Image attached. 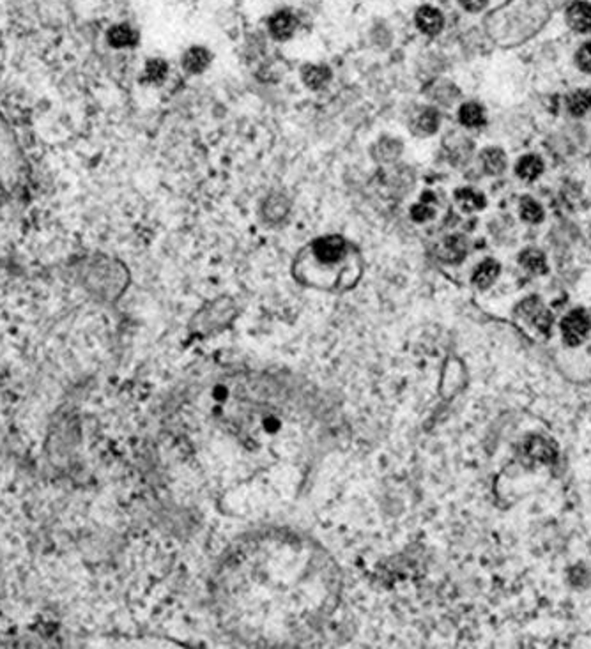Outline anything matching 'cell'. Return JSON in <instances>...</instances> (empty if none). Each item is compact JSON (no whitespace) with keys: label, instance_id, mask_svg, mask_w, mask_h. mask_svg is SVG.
Segmentation results:
<instances>
[{"label":"cell","instance_id":"cell-1","mask_svg":"<svg viewBox=\"0 0 591 649\" xmlns=\"http://www.w3.org/2000/svg\"><path fill=\"white\" fill-rule=\"evenodd\" d=\"M317 411L296 386L262 373H217L184 393L183 453L229 492L291 483L315 448Z\"/></svg>","mask_w":591,"mask_h":649},{"label":"cell","instance_id":"cell-2","mask_svg":"<svg viewBox=\"0 0 591 649\" xmlns=\"http://www.w3.org/2000/svg\"><path fill=\"white\" fill-rule=\"evenodd\" d=\"M225 623L255 643H287L310 633L337 595L322 552L291 536L239 547L218 582Z\"/></svg>","mask_w":591,"mask_h":649},{"label":"cell","instance_id":"cell-3","mask_svg":"<svg viewBox=\"0 0 591 649\" xmlns=\"http://www.w3.org/2000/svg\"><path fill=\"white\" fill-rule=\"evenodd\" d=\"M591 321L585 310H572L561 322V335L565 343L570 347H577L590 335Z\"/></svg>","mask_w":591,"mask_h":649},{"label":"cell","instance_id":"cell-4","mask_svg":"<svg viewBox=\"0 0 591 649\" xmlns=\"http://www.w3.org/2000/svg\"><path fill=\"white\" fill-rule=\"evenodd\" d=\"M522 455L533 462L552 463L556 460L557 450L551 439L542 436H530L522 441Z\"/></svg>","mask_w":591,"mask_h":649},{"label":"cell","instance_id":"cell-5","mask_svg":"<svg viewBox=\"0 0 591 649\" xmlns=\"http://www.w3.org/2000/svg\"><path fill=\"white\" fill-rule=\"evenodd\" d=\"M520 315L524 321L530 322L533 328H537L538 331L549 333L552 326V315L545 310V306L542 305L538 298H527L526 301L520 303Z\"/></svg>","mask_w":591,"mask_h":649},{"label":"cell","instance_id":"cell-6","mask_svg":"<svg viewBox=\"0 0 591 649\" xmlns=\"http://www.w3.org/2000/svg\"><path fill=\"white\" fill-rule=\"evenodd\" d=\"M416 27L427 36H437L445 27V16L439 9L432 6H423L416 11Z\"/></svg>","mask_w":591,"mask_h":649},{"label":"cell","instance_id":"cell-7","mask_svg":"<svg viewBox=\"0 0 591 649\" xmlns=\"http://www.w3.org/2000/svg\"><path fill=\"white\" fill-rule=\"evenodd\" d=\"M567 24L570 25V29H574L579 34H590L591 32V4L577 2L570 4L567 9Z\"/></svg>","mask_w":591,"mask_h":649},{"label":"cell","instance_id":"cell-8","mask_svg":"<svg viewBox=\"0 0 591 649\" xmlns=\"http://www.w3.org/2000/svg\"><path fill=\"white\" fill-rule=\"evenodd\" d=\"M297 20L291 11H278L267 21V29H269L271 36L278 41H285L292 38V34L296 32Z\"/></svg>","mask_w":591,"mask_h":649},{"label":"cell","instance_id":"cell-9","mask_svg":"<svg viewBox=\"0 0 591 649\" xmlns=\"http://www.w3.org/2000/svg\"><path fill=\"white\" fill-rule=\"evenodd\" d=\"M211 54L204 46H192L183 55V66L189 73H202L209 66Z\"/></svg>","mask_w":591,"mask_h":649},{"label":"cell","instance_id":"cell-10","mask_svg":"<svg viewBox=\"0 0 591 649\" xmlns=\"http://www.w3.org/2000/svg\"><path fill=\"white\" fill-rule=\"evenodd\" d=\"M500 276V264L492 258H487L483 261L473 273V283L477 285L478 288H487L496 281V278Z\"/></svg>","mask_w":591,"mask_h":649},{"label":"cell","instance_id":"cell-11","mask_svg":"<svg viewBox=\"0 0 591 649\" xmlns=\"http://www.w3.org/2000/svg\"><path fill=\"white\" fill-rule=\"evenodd\" d=\"M466 251L467 244L466 241H464V237L453 236L448 237L443 243V246H441V257H443L446 262H459L462 261Z\"/></svg>","mask_w":591,"mask_h":649},{"label":"cell","instance_id":"cell-12","mask_svg":"<svg viewBox=\"0 0 591 649\" xmlns=\"http://www.w3.org/2000/svg\"><path fill=\"white\" fill-rule=\"evenodd\" d=\"M519 261L524 268L530 271V273H535V274L547 273V261H545V255L542 253L540 250L527 248V250H524L522 253H520Z\"/></svg>","mask_w":591,"mask_h":649},{"label":"cell","instance_id":"cell-13","mask_svg":"<svg viewBox=\"0 0 591 649\" xmlns=\"http://www.w3.org/2000/svg\"><path fill=\"white\" fill-rule=\"evenodd\" d=\"M482 166L487 173H490V176H497V173L503 172L505 166H507L505 153L501 149H496V147H490V149L483 151Z\"/></svg>","mask_w":591,"mask_h":649},{"label":"cell","instance_id":"cell-14","mask_svg":"<svg viewBox=\"0 0 591 649\" xmlns=\"http://www.w3.org/2000/svg\"><path fill=\"white\" fill-rule=\"evenodd\" d=\"M455 200L464 211L483 209V206H485V196L482 193L471 190V188H459L455 191Z\"/></svg>","mask_w":591,"mask_h":649},{"label":"cell","instance_id":"cell-15","mask_svg":"<svg viewBox=\"0 0 591 649\" xmlns=\"http://www.w3.org/2000/svg\"><path fill=\"white\" fill-rule=\"evenodd\" d=\"M542 170H544V163H542V159L535 154L524 156V158H520L517 163V173L522 179L527 181L537 179L542 173Z\"/></svg>","mask_w":591,"mask_h":649},{"label":"cell","instance_id":"cell-16","mask_svg":"<svg viewBox=\"0 0 591 649\" xmlns=\"http://www.w3.org/2000/svg\"><path fill=\"white\" fill-rule=\"evenodd\" d=\"M332 78V73L326 66H307L303 69V80L310 89H321Z\"/></svg>","mask_w":591,"mask_h":649},{"label":"cell","instance_id":"cell-17","mask_svg":"<svg viewBox=\"0 0 591 649\" xmlns=\"http://www.w3.org/2000/svg\"><path fill=\"white\" fill-rule=\"evenodd\" d=\"M459 117L460 122H462L464 126H467V128H478V126H482L483 122H485V112H483L482 106L477 105V103H466V105L460 109Z\"/></svg>","mask_w":591,"mask_h":649},{"label":"cell","instance_id":"cell-18","mask_svg":"<svg viewBox=\"0 0 591 649\" xmlns=\"http://www.w3.org/2000/svg\"><path fill=\"white\" fill-rule=\"evenodd\" d=\"M434 196L432 193H425L422 195V200H419L416 206H412L411 209V216L414 218V221H427L430 218H434L436 214V209H434Z\"/></svg>","mask_w":591,"mask_h":649},{"label":"cell","instance_id":"cell-19","mask_svg":"<svg viewBox=\"0 0 591 649\" xmlns=\"http://www.w3.org/2000/svg\"><path fill=\"white\" fill-rule=\"evenodd\" d=\"M416 128L425 135H432L439 128V114L434 109H425L416 117Z\"/></svg>","mask_w":591,"mask_h":649},{"label":"cell","instance_id":"cell-20","mask_svg":"<svg viewBox=\"0 0 591 649\" xmlns=\"http://www.w3.org/2000/svg\"><path fill=\"white\" fill-rule=\"evenodd\" d=\"M591 109V92L588 89H581V91L574 92L568 98V110L574 115H585Z\"/></svg>","mask_w":591,"mask_h":649},{"label":"cell","instance_id":"cell-21","mask_svg":"<svg viewBox=\"0 0 591 649\" xmlns=\"http://www.w3.org/2000/svg\"><path fill=\"white\" fill-rule=\"evenodd\" d=\"M520 216L530 223H538V221L544 220V209L537 200L526 196V198L520 200Z\"/></svg>","mask_w":591,"mask_h":649},{"label":"cell","instance_id":"cell-22","mask_svg":"<svg viewBox=\"0 0 591 649\" xmlns=\"http://www.w3.org/2000/svg\"><path fill=\"white\" fill-rule=\"evenodd\" d=\"M471 151H473V144L466 139H453L452 146L448 147L450 159L457 163H464L470 159Z\"/></svg>","mask_w":591,"mask_h":649},{"label":"cell","instance_id":"cell-23","mask_svg":"<svg viewBox=\"0 0 591 649\" xmlns=\"http://www.w3.org/2000/svg\"><path fill=\"white\" fill-rule=\"evenodd\" d=\"M287 207L289 203L285 202L284 196L280 195L271 196L266 202V216L269 218V220H280V218L285 216V213H287Z\"/></svg>","mask_w":591,"mask_h":649},{"label":"cell","instance_id":"cell-24","mask_svg":"<svg viewBox=\"0 0 591 649\" xmlns=\"http://www.w3.org/2000/svg\"><path fill=\"white\" fill-rule=\"evenodd\" d=\"M400 154V142H397V140H392V139H384V140H381V144H379V147H377V159H381V161H395L397 159V156Z\"/></svg>","mask_w":591,"mask_h":649},{"label":"cell","instance_id":"cell-25","mask_svg":"<svg viewBox=\"0 0 591 649\" xmlns=\"http://www.w3.org/2000/svg\"><path fill=\"white\" fill-rule=\"evenodd\" d=\"M111 41H114L115 44H121V46H124V44L135 43L136 36L131 29L117 27L114 32H111Z\"/></svg>","mask_w":591,"mask_h":649},{"label":"cell","instance_id":"cell-26","mask_svg":"<svg viewBox=\"0 0 591 649\" xmlns=\"http://www.w3.org/2000/svg\"><path fill=\"white\" fill-rule=\"evenodd\" d=\"M575 62H577V66L582 71L591 73V43H585L579 48L577 55H575Z\"/></svg>","mask_w":591,"mask_h":649},{"label":"cell","instance_id":"cell-27","mask_svg":"<svg viewBox=\"0 0 591 649\" xmlns=\"http://www.w3.org/2000/svg\"><path fill=\"white\" fill-rule=\"evenodd\" d=\"M167 69L169 68H167L165 62L159 61V59H156V61H151L147 64V76L151 78V80L158 81L167 75Z\"/></svg>","mask_w":591,"mask_h":649},{"label":"cell","instance_id":"cell-28","mask_svg":"<svg viewBox=\"0 0 591 649\" xmlns=\"http://www.w3.org/2000/svg\"><path fill=\"white\" fill-rule=\"evenodd\" d=\"M459 4L470 13H478L489 4V0H459Z\"/></svg>","mask_w":591,"mask_h":649}]
</instances>
